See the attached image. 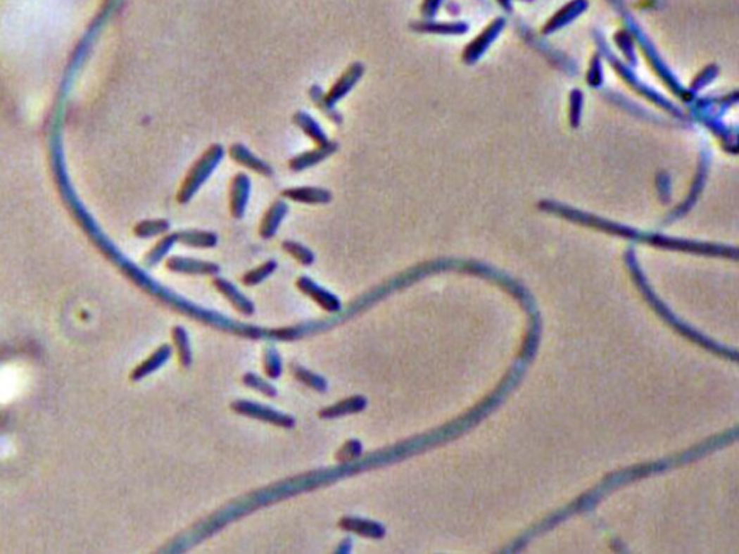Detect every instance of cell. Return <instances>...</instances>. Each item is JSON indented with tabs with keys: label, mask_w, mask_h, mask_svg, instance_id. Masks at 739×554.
<instances>
[{
	"label": "cell",
	"mask_w": 739,
	"mask_h": 554,
	"mask_svg": "<svg viewBox=\"0 0 739 554\" xmlns=\"http://www.w3.org/2000/svg\"><path fill=\"white\" fill-rule=\"evenodd\" d=\"M365 407H367V398L362 396H354V397H348L343 401H338L332 405L325 407V409L320 412V417L321 419L344 417L348 415L360 413L365 409Z\"/></svg>",
	"instance_id": "cell-14"
},
{
	"label": "cell",
	"mask_w": 739,
	"mask_h": 554,
	"mask_svg": "<svg viewBox=\"0 0 739 554\" xmlns=\"http://www.w3.org/2000/svg\"><path fill=\"white\" fill-rule=\"evenodd\" d=\"M338 149V144L335 141H328L327 144H322V146H317V148L310 149L308 152H303L295 158H292L289 160V168L293 170V172H302L305 169H309L312 166H315L321 162H324L327 158H329L331 155H334Z\"/></svg>",
	"instance_id": "cell-9"
},
{
	"label": "cell",
	"mask_w": 739,
	"mask_h": 554,
	"mask_svg": "<svg viewBox=\"0 0 739 554\" xmlns=\"http://www.w3.org/2000/svg\"><path fill=\"white\" fill-rule=\"evenodd\" d=\"M177 241L179 244L195 247V248H213L218 243L217 234L211 231H201V229H184L175 232Z\"/></svg>",
	"instance_id": "cell-16"
},
{
	"label": "cell",
	"mask_w": 739,
	"mask_h": 554,
	"mask_svg": "<svg viewBox=\"0 0 739 554\" xmlns=\"http://www.w3.org/2000/svg\"><path fill=\"white\" fill-rule=\"evenodd\" d=\"M232 409L236 413L243 415L246 417H251V419H255V420H262V422L279 426V427L292 429L295 426V419L293 417H291L288 415H283V413L272 409V407H267V405H263V404H259V403H254V401H248V400L233 401L232 403Z\"/></svg>",
	"instance_id": "cell-4"
},
{
	"label": "cell",
	"mask_w": 739,
	"mask_h": 554,
	"mask_svg": "<svg viewBox=\"0 0 739 554\" xmlns=\"http://www.w3.org/2000/svg\"><path fill=\"white\" fill-rule=\"evenodd\" d=\"M351 548H353V546H351V541H350V540H344L343 543H341V544H339V547H338V548L335 550V553H341V554H344V553H350V551H351Z\"/></svg>",
	"instance_id": "cell-27"
},
{
	"label": "cell",
	"mask_w": 739,
	"mask_h": 554,
	"mask_svg": "<svg viewBox=\"0 0 739 554\" xmlns=\"http://www.w3.org/2000/svg\"><path fill=\"white\" fill-rule=\"evenodd\" d=\"M288 211H289V207L285 201H274L262 220V224L259 228L260 236L266 240L274 237L276 231L279 229L282 221L285 220Z\"/></svg>",
	"instance_id": "cell-15"
},
{
	"label": "cell",
	"mask_w": 739,
	"mask_h": 554,
	"mask_svg": "<svg viewBox=\"0 0 739 554\" xmlns=\"http://www.w3.org/2000/svg\"><path fill=\"white\" fill-rule=\"evenodd\" d=\"M169 228H170V224L168 220H163V218L145 220V221H140L134 227L133 232H134V236L139 239H152L156 236L166 234Z\"/></svg>",
	"instance_id": "cell-19"
},
{
	"label": "cell",
	"mask_w": 739,
	"mask_h": 554,
	"mask_svg": "<svg viewBox=\"0 0 739 554\" xmlns=\"http://www.w3.org/2000/svg\"><path fill=\"white\" fill-rule=\"evenodd\" d=\"M177 236L175 232L174 234H168L165 236L163 239H160L155 246L145 256L144 258V263L146 267H155L156 265H159L160 261L168 256V253L172 250V247L177 244Z\"/></svg>",
	"instance_id": "cell-18"
},
{
	"label": "cell",
	"mask_w": 739,
	"mask_h": 554,
	"mask_svg": "<svg viewBox=\"0 0 739 554\" xmlns=\"http://www.w3.org/2000/svg\"><path fill=\"white\" fill-rule=\"evenodd\" d=\"M292 120L317 146H322V144H327L329 141L328 136L321 129L320 123L315 119H312L308 113L298 111V113L293 114Z\"/></svg>",
	"instance_id": "cell-17"
},
{
	"label": "cell",
	"mask_w": 739,
	"mask_h": 554,
	"mask_svg": "<svg viewBox=\"0 0 739 554\" xmlns=\"http://www.w3.org/2000/svg\"><path fill=\"white\" fill-rule=\"evenodd\" d=\"M282 196L295 202L309 203V206H322V203H328L332 199V194L328 189L315 187L288 188L282 191Z\"/></svg>",
	"instance_id": "cell-12"
},
{
	"label": "cell",
	"mask_w": 739,
	"mask_h": 554,
	"mask_svg": "<svg viewBox=\"0 0 739 554\" xmlns=\"http://www.w3.org/2000/svg\"><path fill=\"white\" fill-rule=\"evenodd\" d=\"M296 286H298V289L302 291L303 295L309 296L315 303H318L324 310H327L329 313H338V312L343 310V305H341V301L334 294H331V291H328L327 289H324L322 286H320L318 283H315L312 279H309L306 276H301L298 279V282H296Z\"/></svg>",
	"instance_id": "cell-5"
},
{
	"label": "cell",
	"mask_w": 739,
	"mask_h": 554,
	"mask_svg": "<svg viewBox=\"0 0 739 554\" xmlns=\"http://www.w3.org/2000/svg\"><path fill=\"white\" fill-rule=\"evenodd\" d=\"M291 370H292V374L295 375L296 380H299L302 384L310 387L312 390H315L318 393H325L328 390V383L324 377L312 372L301 365H296V364H292L291 365Z\"/></svg>",
	"instance_id": "cell-20"
},
{
	"label": "cell",
	"mask_w": 739,
	"mask_h": 554,
	"mask_svg": "<svg viewBox=\"0 0 739 554\" xmlns=\"http://www.w3.org/2000/svg\"><path fill=\"white\" fill-rule=\"evenodd\" d=\"M361 455H362V445H361V442L357 441V439H351V441L346 442L343 448H339V451L335 455V459L339 463L347 465L350 462H355Z\"/></svg>",
	"instance_id": "cell-26"
},
{
	"label": "cell",
	"mask_w": 739,
	"mask_h": 554,
	"mask_svg": "<svg viewBox=\"0 0 739 554\" xmlns=\"http://www.w3.org/2000/svg\"><path fill=\"white\" fill-rule=\"evenodd\" d=\"M243 384L248 389H253L255 391L262 393L263 396L266 397H276L277 396V390L274 386H272L269 382L263 380L262 377H259L258 374H253V372H247L243 375Z\"/></svg>",
	"instance_id": "cell-25"
},
{
	"label": "cell",
	"mask_w": 739,
	"mask_h": 554,
	"mask_svg": "<svg viewBox=\"0 0 739 554\" xmlns=\"http://www.w3.org/2000/svg\"><path fill=\"white\" fill-rule=\"evenodd\" d=\"M277 269V263L274 260H269L266 261V263H263L262 266L255 267L250 272H247L244 276H243V283L246 286H255V284H260L262 282H265L270 275L274 273V270Z\"/></svg>",
	"instance_id": "cell-23"
},
{
	"label": "cell",
	"mask_w": 739,
	"mask_h": 554,
	"mask_svg": "<svg viewBox=\"0 0 739 554\" xmlns=\"http://www.w3.org/2000/svg\"><path fill=\"white\" fill-rule=\"evenodd\" d=\"M338 526L343 530L351 531V533H354L357 536H361V537H365V539L380 540V539H383L386 536V529L381 526L380 522L367 520V518L344 517V518L339 520Z\"/></svg>",
	"instance_id": "cell-8"
},
{
	"label": "cell",
	"mask_w": 739,
	"mask_h": 554,
	"mask_svg": "<svg viewBox=\"0 0 739 554\" xmlns=\"http://www.w3.org/2000/svg\"><path fill=\"white\" fill-rule=\"evenodd\" d=\"M172 338H174V342L177 345L178 358H179L181 365L188 368L191 365V363H192V351H191V344H189L188 332L182 327H175L172 329Z\"/></svg>",
	"instance_id": "cell-21"
},
{
	"label": "cell",
	"mask_w": 739,
	"mask_h": 554,
	"mask_svg": "<svg viewBox=\"0 0 739 554\" xmlns=\"http://www.w3.org/2000/svg\"><path fill=\"white\" fill-rule=\"evenodd\" d=\"M170 357H172V346L168 345V344L160 345L148 360H145L144 363L139 364L133 370V372L130 374V378H132L133 382L144 380L145 377H148V375L153 374L155 371H158L159 368H162L169 361Z\"/></svg>",
	"instance_id": "cell-13"
},
{
	"label": "cell",
	"mask_w": 739,
	"mask_h": 554,
	"mask_svg": "<svg viewBox=\"0 0 739 554\" xmlns=\"http://www.w3.org/2000/svg\"><path fill=\"white\" fill-rule=\"evenodd\" d=\"M282 248L285 250L291 257H293L295 260H298L299 263L302 266H310L314 265L315 261V256L314 253H312L308 247H305L303 244L301 243H296V241H292V240H286L282 243Z\"/></svg>",
	"instance_id": "cell-22"
},
{
	"label": "cell",
	"mask_w": 739,
	"mask_h": 554,
	"mask_svg": "<svg viewBox=\"0 0 739 554\" xmlns=\"http://www.w3.org/2000/svg\"><path fill=\"white\" fill-rule=\"evenodd\" d=\"M362 75H364V65L361 63H353L343 73V75L338 77V80L334 82V85L331 87L327 94H322L320 87L317 85L312 87V89L309 90L310 99L314 100L318 108H321L325 113L327 118H329L335 123H339L341 115L338 111L334 110V107L339 100H343L354 89Z\"/></svg>",
	"instance_id": "cell-2"
},
{
	"label": "cell",
	"mask_w": 739,
	"mask_h": 554,
	"mask_svg": "<svg viewBox=\"0 0 739 554\" xmlns=\"http://www.w3.org/2000/svg\"><path fill=\"white\" fill-rule=\"evenodd\" d=\"M213 284L215 286V289L220 291V294L229 301L236 310H239L240 313L246 315V316H251L254 313V305L253 302L246 298L241 291L229 280H225L222 277H215L213 280Z\"/></svg>",
	"instance_id": "cell-10"
},
{
	"label": "cell",
	"mask_w": 739,
	"mask_h": 554,
	"mask_svg": "<svg viewBox=\"0 0 739 554\" xmlns=\"http://www.w3.org/2000/svg\"><path fill=\"white\" fill-rule=\"evenodd\" d=\"M229 153H230V156H232V159L234 162H237L239 165H241V166H244V168H247V169H250V170H253L255 173L263 175V177H272V175H273L272 166L267 162H265L260 158L255 156L254 153H251L246 148V146L241 144V143L232 144Z\"/></svg>",
	"instance_id": "cell-11"
},
{
	"label": "cell",
	"mask_w": 739,
	"mask_h": 554,
	"mask_svg": "<svg viewBox=\"0 0 739 554\" xmlns=\"http://www.w3.org/2000/svg\"><path fill=\"white\" fill-rule=\"evenodd\" d=\"M263 365H265V372L267 374L269 378H272V380H276V378L280 377L283 365H282L280 354L277 353V349L274 346L269 345L265 348Z\"/></svg>",
	"instance_id": "cell-24"
},
{
	"label": "cell",
	"mask_w": 739,
	"mask_h": 554,
	"mask_svg": "<svg viewBox=\"0 0 739 554\" xmlns=\"http://www.w3.org/2000/svg\"><path fill=\"white\" fill-rule=\"evenodd\" d=\"M250 189H251V181L248 175L244 172L237 173L232 181L230 188V211L234 218L240 220L244 217L247 203L250 199Z\"/></svg>",
	"instance_id": "cell-7"
},
{
	"label": "cell",
	"mask_w": 739,
	"mask_h": 554,
	"mask_svg": "<svg viewBox=\"0 0 739 554\" xmlns=\"http://www.w3.org/2000/svg\"><path fill=\"white\" fill-rule=\"evenodd\" d=\"M224 158V148L218 143L211 144L210 148L195 160V163L188 170L187 177L177 194V201L179 203L189 202L194 195L201 189L207 182L213 172L217 169L220 162Z\"/></svg>",
	"instance_id": "cell-3"
},
{
	"label": "cell",
	"mask_w": 739,
	"mask_h": 554,
	"mask_svg": "<svg viewBox=\"0 0 739 554\" xmlns=\"http://www.w3.org/2000/svg\"><path fill=\"white\" fill-rule=\"evenodd\" d=\"M166 267L174 273L191 275V276H215L220 272L218 265L211 263V261L196 260V258H189V257H179V256H174V257L168 258Z\"/></svg>",
	"instance_id": "cell-6"
},
{
	"label": "cell",
	"mask_w": 739,
	"mask_h": 554,
	"mask_svg": "<svg viewBox=\"0 0 739 554\" xmlns=\"http://www.w3.org/2000/svg\"><path fill=\"white\" fill-rule=\"evenodd\" d=\"M736 439V427H733L732 430L729 432H725L722 433L721 436H716V437H712V439L705 442V443H700L699 446H695L692 449H689L688 452H683L680 455H676V456H671V458H667V459H663V460H657V462H651V463H644V465H637V466H631V468L629 470H624L621 472H617L614 475H609L605 481H602L601 484L596 485L592 491H589L588 493L582 495V497L579 500H576L575 503H572L571 505H567L564 508H562L560 511L555 512L553 515L548 517L545 521H542L540 524H537L536 527L527 530L522 537H519L513 546L510 547H505L503 551L507 553H514V551H519L522 550L531 539L540 536L546 533L548 530H550L552 527H555L556 524L562 522L563 520H566L567 517H571L576 512H583V511H588V510H592V507L596 505V503H598L601 498H604L605 495L608 492H611L612 489L624 485V484H629V482H633L636 479H640V478H644V477H650V475H655V474H660V472H664L667 470H671V468H676V466L678 465H683V463H689L692 460H696L702 456H705L706 453H710L714 452L716 449H721L724 446H726L728 443L733 442Z\"/></svg>",
	"instance_id": "cell-1"
}]
</instances>
